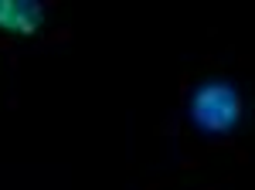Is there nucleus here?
<instances>
[{"mask_svg": "<svg viewBox=\"0 0 255 190\" xmlns=\"http://www.w3.org/2000/svg\"><path fill=\"white\" fill-rule=\"evenodd\" d=\"M51 7V0H0V51L10 58V65H17L20 55L31 48L68 41L65 27H48Z\"/></svg>", "mask_w": 255, "mask_h": 190, "instance_id": "obj_2", "label": "nucleus"}, {"mask_svg": "<svg viewBox=\"0 0 255 190\" xmlns=\"http://www.w3.org/2000/svg\"><path fill=\"white\" fill-rule=\"evenodd\" d=\"M245 129V95L238 82L215 58H204L197 68L180 75L177 109L157 126L160 136L184 143V167H197L208 153L228 150L235 160H249L238 143Z\"/></svg>", "mask_w": 255, "mask_h": 190, "instance_id": "obj_1", "label": "nucleus"}, {"mask_svg": "<svg viewBox=\"0 0 255 190\" xmlns=\"http://www.w3.org/2000/svg\"><path fill=\"white\" fill-rule=\"evenodd\" d=\"M146 190H184V187H170L167 180H153V184H146ZM204 190H211V187H204Z\"/></svg>", "mask_w": 255, "mask_h": 190, "instance_id": "obj_3", "label": "nucleus"}]
</instances>
